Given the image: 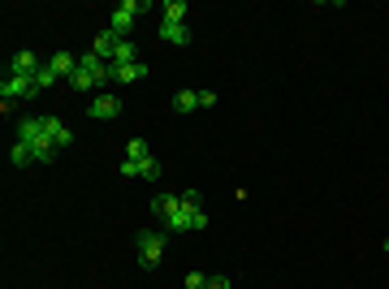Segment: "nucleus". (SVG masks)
Instances as JSON below:
<instances>
[{
    "mask_svg": "<svg viewBox=\"0 0 389 289\" xmlns=\"http://www.w3.org/2000/svg\"><path fill=\"white\" fill-rule=\"evenodd\" d=\"M208 229V212L203 208H190V203L177 199V208L164 216V233H199Z\"/></svg>",
    "mask_w": 389,
    "mask_h": 289,
    "instance_id": "f257e3e1",
    "label": "nucleus"
},
{
    "mask_svg": "<svg viewBox=\"0 0 389 289\" xmlns=\"http://www.w3.org/2000/svg\"><path fill=\"white\" fill-rule=\"evenodd\" d=\"M164 242H169V233H156V229H143L134 238V246H138V268H160V259H164Z\"/></svg>",
    "mask_w": 389,
    "mask_h": 289,
    "instance_id": "f03ea898",
    "label": "nucleus"
},
{
    "mask_svg": "<svg viewBox=\"0 0 389 289\" xmlns=\"http://www.w3.org/2000/svg\"><path fill=\"white\" fill-rule=\"evenodd\" d=\"M151 5H147V0H121V5L113 9V26H108V31H113V35H121V39H126V31H130V26H134V18H138V13H147Z\"/></svg>",
    "mask_w": 389,
    "mask_h": 289,
    "instance_id": "7ed1b4c3",
    "label": "nucleus"
},
{
    "mask_svg": "<svg viewBox=\"0 0 389 289\" xmlns=\"http://www.w3.org/2000/svg\"><path fill=\"white\" fill-rule=\"evenodd\" d=\"M0 95H5V100H35V95H39V87H35V78L5 74V82H0Z\"/></svg>",
    "mask_w": 389,
    "mask_h": 289,
    "instance_id": "20e7f679",
    "label": "nucleus"
},
{
    "mask_svg": "<svg viewBox=\"0 0 389 289\" xmlns=\"http://www.w3.org/2000/svg\"><path fill=\"white\" fill-rule=\"evenodd\" d=\"M87 117H95V121H117V117H121V100H117L113 91L95 95V100L87 104Z\"/></svg>",
    "mask_w": 389,
    "mask_h": 289,
    "instance_id": "39448f33",
    "label": "nucleus"
},
{
    "mask_svg": "<svg viewBox=\"0 0 389 289\" xmlns=\"http://www.w3.org/2000/svg\"><path fill=\"white\" fill-rule=\"evenodd\" d=\"M39 70H44V61L35 57L31 48H18L13 52V61H9V74H22V78H35Z\"/></svg>",
    "mask_w": 389,
    "mask_h": 289,
    "instance_id": "423d86ee",
    "label": "nucleus"
},
{
    "mask_svg": "<svg viewBox=\"0 0 389 289\" xmlns=\"http://www.w3.org/2000/svg\"><path fill=\"white\" fill-rule=\"evenodd\" d=\"M121 177H143V182H156L160 177V164L156 160H121Z\"/></svg>",
    "mask_w": 389,
    "mask_h": 289,
    "instance_id": "0eeeda50",
    "label": "nucleus"
},
{
    "mask_svg": "<svg viewBox=\"0 0 389 289\" xmlns=\"http://www.w3.org/2000/svg\"><path fill=\"white\" fill-rule=\"evenodd\" d=\"M44 134L52 139V147H57V151H65L69 143H74V134H69V126H65L61 117H44Z\"/></svg>",
    "mask_w": 389,
    "mask_h": 289,
    "instance_id": "6e6552de",
    "label": "nucleus"
},
{
    "mask_svg": "<svg viewBox=\"0 0 389 289\" xmlns=\"http://www.w3.org/2000/svg\"><path fill=\"white\" fill-rule=\"evenodd\" d=\"M117 44H121V35H113V31H100V35H95V44H91V52H95L100 61H108V65H113V57H117Z\"/></svg>",
    "mask_w": 389,
    "mask_h": 289,
    "instance_id": "1a4fd4ad",
    "label": "nucleus"
},
{
    "mask_svg": "<svg viewBox=\"0 0 389 289\" xmlns=\"http://www.w3.org/2000/svg\"><path fill=\"white\" fill-rule=\"evenodd\" d=\"M39 139H44V117H22V121H18V143L31 147V143H39Z\"/></svg>",
    "mask_w": 389,
    "mask_h": 289,
    "instance_id": "9d476101",
    "label": "nucleus"
},
{
    "mask_svg": "<svg viewBox=\"0 0 389 289\" xmlns=\"http://www.w3.org/2000/svg\"><path fill=\"white\" fill-rule=\"evenodd\" d=\"M160 39H164V44L186 48L190 44V31H186V22H160Z\"/></svg>",
    "mask_w": 389,
    "mask_h": 289,
    "instance_id": "9b49d317",
    "label": "nucleus"
},
{
    "mask_svg": "<svg viewBox=\"0 0 389 289\" xmlns=\"http://www.w3.org/2000/svg\"><path fill=\"white\" fill-rule=\"evenodd\" d=\"M48 65H52V70H57V78L65 82L69 74L78 70V57H69V52H52V57H48Z\"/></svg>",
    "mask_w": 389,
    "mask_h": 289,
    "instance_id": "f8f14e48",
    "label": "nucleus"
},
{
    "mask_svg": "<svg viewBox=\"0 0 389 289\" xmlns=\"http://www.w3.org/2000/svg\"><path fill=\"white\" fill-rule=\"evenodd\" d=\"M138 78H147V65H143V61H134V65H113V82H138Z\"/></svg>",
    "mask_w": 389,
    "mask_h": 289,
    "instance_id": "ddd939ff",
    "label": "nucleus"
},
{
    "mask_svg": "<svg viewBox=\"0 0 389 289\" xmlns=\"http://www.w3.org/2000/svg\"><path fill=\"white\" fill-rule=\"evenodd\" d=\"M65 87L74 91V95H87V91H95V78H91L87 70H74V74L65 78Z\"/></svg>",
    "mask_w": 389,
    "mask_h": 289,
    "instance_id": "4468645a",
    "label": "nucleus"
},
{
    "mask_svg": "<svg viewBox=\"0 0 389 289\" xmlns=\"http://www.w3.org/2000/svg\"><path fill=\"white\" fill-rule=\"evenodd\" d=\"M173 208H177V195H164V190H160V195L151 199V216H156V220H164Z\"/></svg>",
    "mask_w": 389,
    "mask_h": 289,
    "instance_id": "2eb2a0df",
    "label": "nucleus"
},
{
    "mask_svg": "<svg viewBox=\"0 0 389 289\" xmlns=\"http://www.w3.org/2000/svg\"><path fill=\"white\" fill-rule=\"evenodd\" d=\"M186 18V0H164L160 5V22H182Z\"/></svg>",
    "mask_w": 389,
    "mask_h": 289,
    "instance_id": "dca6fc26",
    "label": "nucleus"
},
{
    "mask_svg": "<svg viewBox=\"0 0 389 289\" xmlns=\"http://www.w3.org/2000/svg\"><path fill=\"white\" fill-rule=\"evenodd\" d=\"M138 61V44L134 39H121L117 44V57H113V65H134Z\"/></svg>",
    "mask_w": 389,
    "mask_h": 289,
    "instance_id": "f3484780",
    "label": "nucleus"
},
{
    "mask_svg": "<svg viewBox=\"0 0 389 289\" xmlns=\"http://www.w3.org/2000/svg\"><path fill=\"white\" fill-rule=\"evenodd\" d=\"M190 108H199V91H177L173 95V113H190Z\"/></svg>",
    "mask_w": 389,
    "mask_h": 289,
    "instance_id": "a211bd4d",
    "label": "nucleus"
},
{
    "mask_svg": "<svg viewBox=\"0 0 389 289\" xmlns=\"http://www.w3.org/2000/svg\"><path fill=\"white\" fill-rule=\"evenodd\" d=\"M31 160H35L31 147H26V143H13V151H9V164H13V169H26Z\"/></svg>",
    "mask_w": 389,
    "mask_h": 289,
    "instance_id": "6ab92c4d",
    "label": "nucleus"
},
{
    "mask_svg": "<svg viewBox=\"0 0 389 289\" xmlns=\"http://www.w3.org/2000/svg\"><path fill=\"white\" fill-rule=\"evenodd\" d=\"M57 82H61V78H57V70H52V65H44V70H39V74H35V87H39V91H48V87H57Z\"/></svg>",
    "mask_w": 389,
    "mask_h": 289,
    "instance_id": "aec40b11",
    "label": "nucleus"
},
{
    "mask_svg": "<svg viewBox=\"0 0 389 289\" xmlns=\"http://www.w3.org/2000/svg\"><path fill=\"white\" fill-rule=\"evenodd\" d=\"M126 160H147V143L143 139H130L126 143Z\"/></svg>",
    "mask_w": 389,
    "mask_h": 289,
    "instance_id": "412c9836",
    "label": "nucleus"
},
{
    "mask_svg": "<svg viewBox=\"0 0 389 289\" xmlns=\"http://www.w3.org/2000/svg\"><path fill=\"white\" fill-rule=\"evenodd\" d=\"M182 203H190V208H203V190L199 186H190V190H182V195H177Z\"/></svg>",
    "mask_w": 389,
    "mask_h": 289,
    "instance_id": "4be33fe9",
    "label": "nucleus"
},
{
    "mask_svg": "<svg viewBox=\"0 0 389 289\" xmlns=\"http://www.w3.org/2000/svg\"><path fill=\"white\" fill-rule=\"evenodd\" d=\"M186 289H208V277H203V272H190V277H186Z\"/></svg>",
    "mask_w": 389,
    "mask_h": 289,
    "instance_id": "5701e85b",
    "label": "nucleus"
},
{
    "mask_svg": "<svg viewBox=\"0 0 389 289\" xmlns=\"http://www.w3.org/2000/svg\"><path fill=\"white\" fill-rule=\"evenodd\" d=\"M208 289H229V277H225V272H216V277H208Z\"/></svg>",
    "mask_w": 389,
    "mask_h": 289,
    "instance_id": "b1692460",
    "label": "nucleus"
}]
</instances>
